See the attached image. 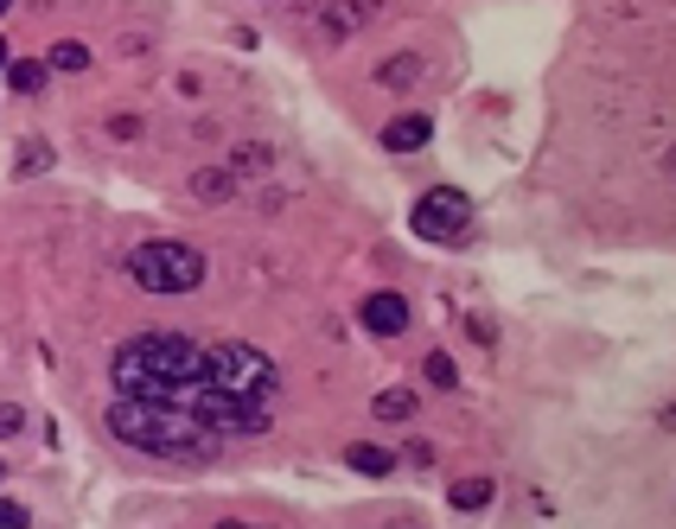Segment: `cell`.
<instances>
[{
  "instance_id": "15",
  "label": "cell",
  "mask_w": 676,
  "mask_h": 529,
  "mask_svg": "<svg viewBox=\"0 0 676 529\" xmlns=\"http://www.w3.org/2000/svg\"><path fill=\"white\" fill-rule=\"evenodd\" d=\"M268 160H275V153H268L262 141H242L237 160H230V173H268Z\"/></svg>"
},
{
  "instance_id": "12",
  "label": "cell",
  "mask_w": 676,
  "mask_h": 529,
  "mask_svg": "<svg viewBox=\"0 0 676 529\" xmlns=\"http://www.w3.org/2000/svg\"><path fill=\"white\" fill-rule=\"evenodd\" d=\"M371 408H377V421H409L415 415V389H384Z\"/></svg>"
},
{
  "instance_id": "7",
  "label": "cell",
  "mask_w": 676,
  "mask_h": 529,
  "mask_svg": "<svg viewBox=\"0 0 676 529\" xmlns=\"http://www.w3.org/2000/svg\"><path fill=\"white\" fill-rule=\"evenodd\" d=\"M428 135H435V122H428V115H396V122L384 128V147H389V153H422V147H428Z\"/></svg>"
},
{
  "instance_id": "16",
  "label": "cell",
  "mask_w": 676,
  "mask_h": 529,
  "mask_svg": "<svg viewBox=\"0 0 676 529\" xmlns=\"http://www.w3.org/2000/svg\"><path fill=\"white\" fill-rule=\"evenodd\" d=\"M428 383H435V389H460V370H453V357H447V351H435V357H428Z\"/></svg>"
},
{
  "instance_id": "14",
  "label": "cell",
  "mask_w": 676,
  "mask_h": 529,
  "mask_svg": "<svg viewBox=\"0 0 676 529\" xmlns=\"http://www.w3.org/2000/svg\"><path fill=\"white\" fill-rule=\"evenodd\" d=\"M46 71H90V46H77V39H64V46H51Z\"/></svg>"
},
{
  "instance_id": "10",
  "label": "cell",
  "mask_w": 676,
  "mask_h": 529,
  "mask_svg": "<svg viewBox=\"0 0 676 529\" xmlns=\"http://www.w3.org/2000/svg\"><path fill=\"white\" fill-rule=\"evenodd\" d=\"M422 71H428V64H422L415 51H396V58L377 64V84H384V90H409V84H422Z\"/></svg>"
},
{
  "instance_id": "1",
  "label": "cell",
  "mask_w": 676,
  "mask_h": 529,
  "mask_svg": "<svg viewBox=\"0 0 676 529\" xmlns=\"http://www.w3.org/2000/svg\"><path fill=\"white\" fill-rule=\"evenodd\" d=\"M109 383L115 395H135V402L186 408L224 440V433H262L275 421L281 370L275 357H262L255 344H237V338L204 344L186 332H141L109 357Z\"/></svg>"
},
{
  "instance_id": "13",
  "label": "cell",
  "mask_w": 676,
  "mask_h": 529,
  "mask_svg": "<svg viewBox=\"0 0 676 529\" xmlns=\"http://www.w3.org/2000/svg\"><path fill=\"white\" fill-rule=\"evenodd\" d=\"M447 497H453V511H485L491 504V479H460Z\"/></svg>"
},
{
  "instance_id": "3",
  "label": "cell",
  "mask_w": 676,
  "mask_h": 529,
  "mask_svg": "<svg viewBox=\"0 0 676 529\" xmlns=\"http://www.w3.org/2000/svg\"><path fill=\"white\" fill-rule=\"evenodd\" d=\"M128 275L141 293H192L204 281V255L192 242H135L128 249Z\"/></svg>"
},
{
  "instance_id": "18",
  "label": "cell",
  "mask_w": 676,
  "mask_h": 529,
  "mask_svg": "<svg viewBox=\"0 0 676 529\" xmlns=\"http://www.w3.org/2000/svg\"><path fill=\"white\" fill-rule=\"evenodd\" d=\"M20 428H26V408L20 402H0V440H13Z\"/></svg>"
},
{
  "instance_id": "19",
  "label": "cell",
  "mask_w": 676,
  "mask_h": 529,
  "mask_svg": "<svg viewBox=\"0 0 676 529\" xmlns=\"http://www.w3.org/2000/svg\"><path fill=\"white\" fill-rule=\"evenodd\" d=\"M33 517H26V504H13V497H0V529H26Z\"/></svg>"
},
{
  "instance_id": "9",
  "label": "cell",
  "mask_w": 676,
  "mask_h": 529,
  "mask_svg": "<svg viewBox=\"0 0 676 529\" xmlns=\"http://www.w3.org/2000/svg\"><path fill=\"white\" fill-rule=\"evenodd\" d=\"M345 466L364 473V479H389V473H396V453H389V446H371V440H358V446H345Z\"/></svg>"
},
{
  "instance_id": "22",
  "label": "cell",
  "mask_w": 676,
  "mask_h": 529,
  "mask_svg": "<svg viewBox=\"0 0 676 529\" xmlns=\"http://www.w3.org/2000/svg\"><path fill=\"white\" fill-rule=\"evenodd\" d=\"M0 71H7V39H0Z\"/></svg>"
},
{
  "instance_id": "21",
  "label": "cell",
  "mask_w": 676,
  "mask_h": 529,
  "mask_svg": "<svg viewBox=\"0 0 676 529\" xmlns=\"http://www.w3.org/2000/svg\"><path fill=\"white\" fill-rule=\"evenodd\" d=\"M217 529H262V524H237V517H224V524H217Z\"/></svg>"
},
{
  "instance_id": "2",
  "label": "cell",
  "mask_w": 676,
  "mask_h": 529,
  "mask_svg": "<svg viewBox=\"0 0 676 529\" xmlns=\"http://www.w3.org/2000/svg\"><path fill=\"white\" fill-rule=\"evenodd\" d=\"M109 433L122 446H135L147 459H173V466H204L217 459V433L204 428L186 408H166V402H135V395H115L109 402Z\"/></svg>"
},
{
  "instance_id": "23",
  "label": "cell",
  "mask_w": 676,
  "mask_h": 529,
  "mask_svg": "<svg viewBox=\"0 0 676 529\" xmlns=\"http://www.w3.org/2000/svg\"><path fill=\"white\" fill-rule=\"evenodd\" d=\"M7 7H13V0H0V13H7Z\"/></svg>"
},
{
  "instance_id": "5",
  "label": "cell",
  "mask_w": 676,
  "mask_h": 529,
  "mask_svg": "<svg viewBox=\"0 0 676 529\" xmlns=\"http://www.w3.org/2000/svg\"><path fill=\"white\" fill-rule=\"evenodd\" d=\"M358 319H364V332H377V338H396L402 326H409V300L402 293H364V306H358Z\"/></svg>"
},
{
  "instance_id": "4",
  "label": "cell",
  "mask_w": 676,
  "mask_h": 529,
  "mask_svg": "<svg viewBox=\"0 0 676 529\" xmlns=\"http://www.w3.org/2000/svg\"><path fill=\"white\" fill-rule=\"evenodd\" d=\"M415 237L422 242H466V230H473V204H466V192H453V186H435V192L415 198Z\"/></svg>"
},
{
  "instance_id": "8",
  "label": "cell",
  "mask_w": 676,
  "mask_h": 529,
  "mask_svg": "<svg viewBox=\"0 0 676 529\" xmlns=\"http://www.w3.org/2000/svg\"><path fill=\"white\" fill-rule=\"evenodd\" d=\"M192 198L198 204H230V198H237V173H230V166H198Z\"/></svg>"
},
{
  "instance_id": "24",
  "label": "cell",
  "mask_w": 676,
  "mask_h": 529,
  "mask_svg": "<svg viewBox=\"0 0 676 529\" xmlns=\"http://www.w3.org/2000/svg\"><path fill=\"white\" fill-rule=\"evenodd\" d=\"M0 473H7V466H0Z\"/></svg>"
},
{
  "instance_id": "6",
  "label": "cell",
  "mask_w": 676,
  "mask_h": 529,
  "mask_svg": "<svg viewBox=\"0 0 676 529\" xmlns=\"http://www.w3.org/2000/svg\"><path fill=\"white\" fill-rule=\"evenodd\" d=\"M384 7L389 0H333V7L320 13V26H326V39H351V33H364Z\"/></svg>"
},
{
  "instance_id": "11",
  "label": "cell",
  "mask_w": 676,
  "mask_h": 529,
  "mask_svg": "<svg viewBox=\"0 0 676 529\" xmlns=\"http://www.w3.org/2000/svg\"><path fill=\"white\" fill-rule=\"evenodd\" d=\"M46 64H26V58H7V84H13V90H20V97H39V90H46Z\"/></svg>"
},
{
  "instance_id": "20",
  "label": "cell",
  "mask_w": 676,
  "mask_h": 529,
  "mask_svg": "<svg viewBox=\"0 0 676 529\" xmlns=\"http://www.w3.org/2000/svg\"><path fill=\"white\" fill-rule=\"evenodd\" d=\"M109 135H115V141H141V115H115Z\"/></svg>"
},
{
  "instance_id": "17",
  "label": "cell",
  "mask_w": 676,
  "mask_h": 529,
  "mask_svg": "<svg viewBox=\"0 0 676 529\" xmlns=\"http://www.w3.org/2000/svg\"><path fill=\"white\" fill-rule=\"evenodd\" d=\"M46 166H51V147L46 141H26V147H20V173H46Z\"/></svg>"
}]
</instances>
